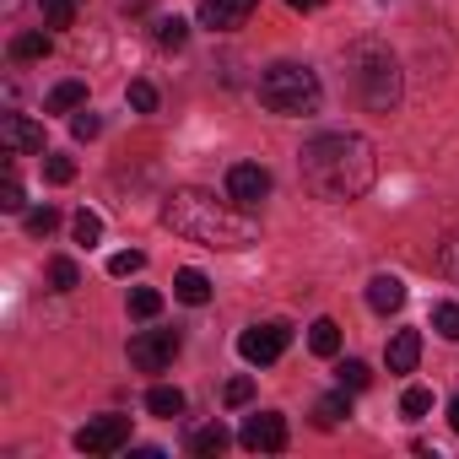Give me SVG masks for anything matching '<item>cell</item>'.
Masks as SVG:
<instances>
[{
    "label": "cell",
    "instance_id": "1",
    "mask_svg": "<svg viewBox=\"0 0 459 459\" xmlns=\"http://www.w3.org/2000/svg\"><path fill=\"white\" fill-rule=\"evenodd\" d=\"M298 173L303 184L319 195V200H362L378 178V152L368 135H351V130H335V135H314L303 152H298Z\"/></svg>",
    "mask_w": 459,
    "mask_h": 459
},
{
    "label": "cell",
    "instance_id": "2",
    "mask_svg": "<svg viewBox=\"0 0 459 459\" xmlns=\"http://www.w3.org/2000/svg\"><path fill=\"white\" fill-rule=\"evenodd\" d=\"M162 221L178 238L205 244V249H249V244H260L255 216H244V205H221L205 189H173L168 205H162Z\"/></svg>",
    "mask_w": 459,
    "mask_h": 459
},
{
    "label": "cell",
    "instance_id": "3",
    "mask_svg": "<svg viewBox=\"0 0 459 459\" xmlns=\"http://www.w3.org/2000/svg\"><path fill=\"white\" fill-rule=\"evenodd\" d=\"M351 87L362 98V108L373 114H389L400 103V65L384 44H357L351 49Z\"/></svg>",
    "mask_w": 459,
    "mask_h": 459
},
{
    "label": "cell",
    "instance_id": "4",
    "mask_svg": "<svg viewBox=\"0 0 459 459\" xmlns=\"http://www.w3.org/2000/svg\"><path fill=\"white\" fill-rule=\"evenodd\" d=\"M319 98H325L319 76H314L308 65H298V60H281V65H271V71L260 76V103H265L271 114H314Z\"/></svg>",
    "mask_w": 459,
    "mask_h": 459
},
{
    "label": "cell",
    "instance_id": "5",
    "mask_svg": "<svg viewBox=\"0 0 459 459\" xmlns=\"http://www.w3.org/2000/svg\"><path fill=\"white\" fill-rule=\"evenodd\" d=\"M287 346H292V330H287L281 319L255 325V330H244V335H238V357H244V362H255V368L281 362V351H287Z\"/></svg>",
    "mask_w": 459,
    "mask_h": 459
},
{
    "label": "cell",
    "instance_id": "6",
    "mask_svg": "<svg viewBox=\"0 0 459 459\" xmlns=\"http://www.w3.org/2000/svg\"><path fill=\"white\" fill-rule=\"evenodd\" d=\"M173 357H178V330H141V335L130 341V362H135L141 373H162Z\"/></svg>",
    "mask_w": 459,
    "mask_h": 459
},
{
    "label": "cell",
    "instance_id": "7",
    "mask_svg": "<svg viewBox=\"0 0 459 459\" xmlns=\"http://www.w3.org/2000/svg\"><path fill=\"white\" fill-rule=\"evenodd\" d=\"M271 195V168H260V162H233L227 168V200L233 205H260Z\"/></svg>",
    "mask_w": 459,
    "mask_h": 459
},
{
    "label": "cell",
    "instance_id": "8",
    "mask_svg": "<svg viewBox=\"0 0 459 459\" xmlns=\"http://www.w3.org/2000/svg\"><path fill=\"white\" fill-rule=\"evenodd\" d=\"M130 443V416H98L76 432V448L82 454H119Z\"/></svg>",
    "mask_w": 459,
    "mask_h": 459
},
{
    "label": "cell",
    "instance_id": "9",
    "mask_svg": "<svg viewBox=\"0 0 459 459\" xmlns=\"http://www.w3.org/2000/svg\"><path fill=\"white\" fill-rule=\"evenodd\" d=\"M238 443H244L249 454H281V448H287V421H281V411H260V416H249L244 432H238Z\"/></svg>",
    "mask_w": 459,
    "mask_h": 459
},
{
    "label": "cell",
    "instance_id": "10",
    "mask_svg": "<svg viewBox=\"0 0 459 459\" xmlns=\"http://www.w3.org/2000/svg\"><path fill=\"white\" fill-rule=\"evenodd\" d=\"M255 6H260V0H200V22H205L211 33H233V28L249 22Z\"/></svg>",
    "mask_w": 459,
    "mask_h": 459
},
{
    "label": "cell",
    "instance_id": "11",
    "mask_svg": "<svg viewBox=\"0 0 459 459\" xmlns=\"http://www.w3.org/2000/svg\"><path fill=\"white\" fill-rule=\"evenodd\" d=\"M0 146L6 152H44V130L28 114H6L0 119Z\"/></svg>",
    "mask_w": 459,
    "mask_h": 459
},
{
    "label": "cell",
    "instance_id": "12",
    "mask_svg": "<svg viewBox=\"0 0 459 459\" xmlns=\"http://www.w3.org/2000/svg\"><path fill=\"white\" fill-rule=\"evenodd\" d=\"M368 308H373V314L405 308V281H400V276H373V281H368Z\"/></svg>",
    "mask_w": 459,
    "mask_h": 459
},
{
    "label": "cell",
    "instance_id": "13",
    "mask_svg": "<svg viewBox=\"0 0 459 459\" xmlns=\"http://www.w3.org/2000/svg\"><path fill=\"white\" fill-rule=\"evenodd\" d=\"M416 357H421V335H416V330H394V341H389V351H384L389 373H411Z\"/></svg>",
    "mask_w": 459,
    "mask_h": 459
},
{
    "label": "cell",
    "instance_id": "14",
    "mask_svg": "<svg viewBox=\"0 0 459 459\" xmlns=\"http://www.w3.org/2000/svg\"><path fill=\"white\" fill-rule=\"evenodd\" d=\"M173 298L189 303V308H205V303H211V281H205V271H178V276H173Z\"/></svg>",
    "mask_w": 459,
    "mask_h": 459
},
{
    "label": "cell",
    "instance_id": "15",
    "mask_svg": "<svg viewBox=\"0 0 459 459\" xmlns=\"http://www.w3.org/2000/svg\"><path fill=\"white\" fill-rule=\"evenodd\" d=\"M346 416H351V389H335V394H325V400L314 405V427H325V432L341 427Z\"/></svg>",
    "mask_w": 459,
    "mask_h": 459
},
{
    "label": "cell",
    "instance_id": "16",
    "mask_svg": "<svg viewBox=\"0 0 459 459\" xmlns=\"http://www.w3.org/2000/svg\"><path fill=\"white\" fill-rule=\"evenodd\" d=\"M227 443H233V432H227L221 421H211V427H200V432H189V454H200V459H216Z\"/></svg>",
    "mask_w": 459,
    "mask_h": 459
},
{
    "label": "cell",
    "instance_id": "17",
    "mask_svg": "<svg viewBox=\"0 0 459 459\" xmlns=\"http://www.w3.org/2000/svg\"><path fill=\"white\" fill-rule=\"evenodd\" d=\"M44 108H49V114H76V108H87V82H60Z\"/></svg>",
    "mask_w": 459,
    "mask_h": 459
},
{
    "label": "cell",
    "instance_id": "18",
    "mask_svg": "<svg viewBox=\"0 0 459 459\" xmlns=\"http://www.w3.org/2000/svg\"><path fill=\"white\" fill-rule=\"evenodd\" d=\"M308 346H314V357H335V351H341V325H335V319H314Z\"/></svg>",
    "mask_w": 459,
    "mask_h": 459
},
{
    "label": "cell",
    "instance_id": "19",
    "mask_svg": "<svg viewBox=\"0 0 459 459\" xmlns=\"http://www.w3.org/2000/svg\"><path fill=\"white\" fill-rule=\"evenodd\" d=\"M146 411H152V416H184V389L157 384V389L146 394Z\"/></svg>",
    "mask_w": 459,
    "mask_h": 459
},
{
    "label": "cell",
    "instance_id": "20",
    "mask_svg": "<svg viewBox=\"0 0 459 459\" xmlns=\"http://www.w3.org/2000/svg\"><path fill=\"white\" fill-rule=\"evenodd\" d=\"M49 33H17L12 39V60H49Z\"/></svg>",
    "mask_w": 459,
    "mask_h": 459
},
{
    "label": "cell",
    "instance_id": "21",
    "mask_svg": "<svg viewBox=\"0 0 459 459\" xmlns=\"http://www.w3.org/2000/svg\"><path fill=\"white\" fill-rule=\"evenodd\" d=\"M39 6H44V22H49V28H71L87 0H39Z\"/></svg>",
    "mask_w": 459,
    "mask_h": 459
},
{
    "label": "cell",
    "instance_id": "22",
    "mask_svg": "<svg viewBox=\"0 0 459 459\" xmlns=\"http://www.w3.org/2000/svg\"><path fill=\"white\" fill-rule=\"evenodd\" d=\"M71 233H76V244H87V249H92V244L103 238V216H98V211H76Z\"/></svg>",
    "mask_w": 459,
    "mask_h": 459
},
{
    "label": "cell",
    "instance_id": "23",
    "mask_svg": "<svg viewBox=\"0 0 459 459\" xmlns=\"http://www.w3.org/2000/svg\"><path fill=\"white\" fill-rule=\"evenodd\" d=\"M49 287H55V292H76V287H82L76 260H49Z\"/></svg>",
    "mask_w": 459,
    "mask_h": 459
},
{
    "label": "cell",
    "instance_id": "24",
    "mask_svg": "<svg viewBox=\"0 0 459 459\" xmlns=\"http://www.w3.org/2000/svg\"><path fill=\"white\" fill-rule=\"evenodd\" d=\"M335 378H341V389H351V394L373 384V373H368V362H357V357H346V362L335 368Z\"/></svg>",
    "mask_w": 459,
    "mask_h": 459
},
{
    "label": "cell",
    "instance_id": "25",
    "mask_svg": "<svg viewBox=\"0 0 459 459\" xmlns=\"http://www.w3.org/2000/svg\"><path fill=\"white\" fill-rule=\"evenodd\" d=\"M184 39H189V22L184 17H162L157 22V44L162 49H184Z\"/></svg>",
    "mask_w": 459,
    "mask_h": 459
},
{
    "label": "cell",
    "instance_id": "26",
    "mask_svg": "<svg viewBox=\"0 0 459 459\" xmlns=\"http://www.w3.org/2000/svg\"><path fill=\"white\" fill-rule=\"evenodd\" d=\"M130 314H135V319H157V314H162V292L135 287V292H130Z\"/></svg>",
    "mask_w": 459,
    "mask_h": 459
},
{
    "label": "cell",
    "instance_id": "27",
    "mask_svg": "<svg viewBox=\"0 0 459 459\" xmlns=\"http://www.w3.org/2000/svg\"><path fill=\"white\" fill-rule=\"evenodd\" d=\"M432 330H437L443 341H459V303H437V308H432Z\"/></svg>",
    "mask_w": 459,
    "mask_h": 459
},
{
    "label": "cell",
    "instance_id": "28",
    "mask_svg": "<svg viewBox=\"0 0 459 459\" xmlns=\"http://www.w3.org/2000/svg\"><path fill=\"white\" fill-rule=\"evenodd\" d=\"M55 227H60V211H55V205H33V211H28V233H33V238H49Z\"/></svg>",
    "mask_w": 459,
    "mask_h": 459
},
{
    "label": "cell",
    "instance_id": "29",
    "mask_svg": "<svg viewBox=\"0 0 459 459\" xmlns=\"http://www.w3.org/2000/svg\"><path fill=\"white\" fill-rule=\"evenodd\" d=\"M44 178H49V184H71V178H76V162L60 157V152H49V157H44Z\"/></svg>",
    "mask_w": 459,
    "mask_h": 459
},
{
    "label": "cell",
    "instance_id": "30",
    "mask_svg": "<svg viewBox=\"0 0 459 459\" xmlns=\"http://www.w3.org/2000/svg\"><path fill=\"white\" fill-rule=\"evenodd\" d=\"M400 411H405V416H427V411H432V389H421V384H411V389L400 394Z\"/></svg>",
    "mask_w": 459,
    "mask_h": 459
},
{
    "label": "cell",
    "instance_id": "31",
    "mask_svg": "<svg viewBox=\"0 0 459 459\" xmlns=\"http://www.w3.org/2000/svg\"><path fill=\"white\" fill-rule=\"evenodd\" d=\"M125 98H130V108H135V114H152V108H157V87H152V82H130V92H125Z\"/></svg>",
    "mask_w": 459,
    "mask_h": 459
},
{
    "label": "cell",
    "instance_id": "32",
    "mask_svg": "<svg viewBox=\"0 0 459 459\" xmlns=\"http://www.w3.org/2000/svg\"><path fill=\"white\" fill-rule=\"evenodd\" d=\"M221 400H227V405H233V411H238V405H249V400H255V378H227V389H221Z\"/></svg>",
    "mask_w": 459,
    "mask_h": 459
},
{
    "label": "cell",
    "instance_id": "33",
    "mask_svg": "<svg viewBox=\"0 0 459 459\" xmlns=\"http://www.w3.org/2000/svg\"><path fill=\"white\" fill-rule=\"evenodd\" d=\"M141 265H146V255H141V249H125V255L108 260V276H135Z\"/></svg>",
    "mask_w": 459,
    "mask_h": 459
},
{
    "label": "cell",
    "instance_id": "34",
    "mask_svg": "<svg viewBox=\"0 0 459 459\" xmlns=\"http://www.w3.org/2000/svg\"><path fill=\"white\" fill-rule=\"evenodd\" d=\"M71 130H76V141H92V135L103 130V119H98L92 108H76V119H71Z\"/></svg>",
    "mask_w": 459,
    "mask_h": 459
},
{
    "label": "cell",
    "instance_id": "35",
    "mask_svg": "<svg viewBox=\"0 0 459 459\" xmlns=\"http://www.w3.org/2000/svg\"><path fill=\"white\" fill-rule=\"evenodd\" d=\"M437 271H443L448 281H459V238H448V244L437 249Z\"/></svg>",
    "mask_w": 459,
    "mask_h": 459
},
{
    "label": "cell",
    "instance_id": "36",
    "mask_svg": "<svg viewBox=\"0 0 459 459\" xmlns=\"http://www.w3.org/2000/svg\"><path fill=\"white\" fill-rule=\"evenodd\" d=\"M22 205H28V200H22V184L6 173V184H0V211H22Z\"/></svg>",
    "mask_w": 459,
    "mask_h": 459
},
{
    "label": "cell",
    "instance_id": "37",
    "mask_svg": "<svg viewBox=\"0 0 459 459\" xmlns=\"http://www.w3.org/2000/svg\"><path fill=\"white\" fill-rule=\"evenodd\" d=\"M448 427H454V432H459V394H454V400H448Z\"/></svg>",
    "mask_w": 459,
    "mask_h": 459
},
{
    "label": "cell",
    "instance_id": "38",
    "mask_svg": "<svg viewBox=\"0 0 459 459\" xmlns=\"http://www.w3.org/2000/svg\"><path fill=\"white\" fill-rule=\"evenodd\" d=\"M287 6H292V12H314V6H319V0H287Z\"/></svg>",
    "mask_w": 459,
    "mask_h": 459
}]
</instances>
